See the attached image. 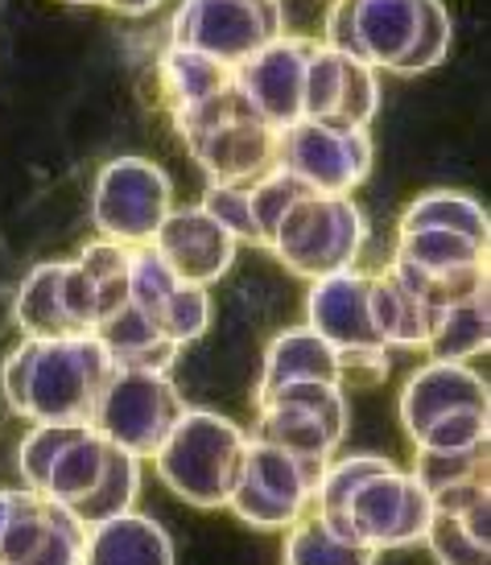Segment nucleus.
Returning <instances> with one entry per match:
<instances>
[{
    "instance_id": "2eb2a0df",
    "label": "nucleus",
    "mask_w": 491,
    "mask_h": 565,
    "mask_svg": "<svg viewBox=\"0 0 491 565\" xmlns=\"http://www.w3.org/2000/svg\"><path fill=\"white\" fill-rule=\"evenodd\" d=\"M462 408H488V380L471 363L426 360L396 396V417L409 441H417L434 422L462 413Z\"/></svg>"
},
{
    "instance_id": "473e14b6",
    "label": "nucleus",
    "mask_w": 491,
    "mask_h": 565,
    "mask_svg": "<svg viewBox=\"0 0 491 565\" xmlns=\"http://www.w3.org/2000/svg\"><path fill=\"white\" fill-rule=\"evenodd\" d=\"M343 63L348 54H334L322 42H314L310 58H306V87H301V120H331L334 99H339V83H343Z\"/></svg>"
},
{
    "instance_id": "20e7f679",
    "label": "nucleus",
    "mask_w": 491,
    "mask_h": 565,
    "mask_svg": "<svg viewBox=\"0 0 491 565\" xmlns=\"http://www.w3.org/2000/svg\"><path fill=\"white\" fill-rule=\"evenodd\" d=\"M111 372L116 363L96 334L33 339L25 405L17 417L33 425H92L96 401Z\"/></svg>"
},
{
    "instance_id": "37998d69",
    "label": "nucleus",
    "mask_w": 491,
    "mask_h": 565,
    "mask_svg": "<svg viewBox=\"0 0 491 565\" xmlns=\"http://www.w3.org/2000/svg\"><path fill=\"white\" fill-rule=\"evenodd\" d=\"M66 4H92V0H66Z\"/></svg>"
},
{
    "instance_id": "39448f33",
    "label": "nucleus",
    "mask_w": 491,
    "mask_h": 565,
    "mask_svg": "<svg viewBox=\"0 0 491 565\" xmlns=\"http://www.w3.org/2000/svg\"><path fill=\"white\" fill-rule=\"evenodd\" d=\"M367 244V220L351 194H301L281 220L269 252L306 281H322L360 265Z\"/></svg>"
},
{
    "instance_id": "9d476101",
    "label": "nucleus",
    "mask_w": 491,
    "mask_h": 565,
    "mask_svg": "<svg viewBox=\"0 0 491 565\" xmlns=\"http://www.w3.org/2000/svg\"><path fill=\"white\" fill-rule=\"evenodd\" d=\"M376 145L367 128L298 120L277 132V170L293 173L314 194H351L372 178Z\"/></svg>"
},
{
    "instance_id": "79ce46f5",
    "label": "nucleus",
    "mask_w": 491,
    "mask_h": 565,
    "mask_svg": "<svg viewBox=\"0 0 491 565\" xmlns=\"http://www.w3.org/2000/svg\"><path fill=\"white\" fill-rule=\"evenodd\" d=\"M17 500H21V491H4V487H0V533H4V524L13 520Z\"/></svg>"
},
{
    "instance_id": "aec40b11",
    "label": "nucleus",
    "mask_w": 491,
    "mask_h": 565,
    "mask_svg": "<svg viewBox=\"0 0 491 565\" xmlns=\"http://www.w3.org/2000/svg\"><path fill=\"white\" fill-rule=\"evenodd\" d=\"M367 310H372V330L381 347H401V351H426L429 339V322H434V310L426 301L409 294L405 285L396 281L393 273H372V285H367Z\"/></svg>"
},
{
    "instance_id": "cd10ccee",
    "label": "nucleus",
    "mask_w": 491,
    "mask_h": 565,
    "mask_svg": "<svg viewBox=\"0 0 491 565\" xmlns=\"http://www.w3.org/2000/svg\"><path fill=\"white\" fill-rule=\"evenodd\" d=\"M141 479H145L141 458H132L128 450H120V446H108V462H104L99 483L92 487L75 508H66V512L79 520L83 529L104 524V520H111V516H125V512H132L137 495H141Z\"/></svg>"
},
{
    "instance_id": "ddd939ff",
    "label": "nucleus",
    "mask_w": 491,
    "mask_h": 565,
    "mask_svg": "<svg viewBox=\"0 0 491 565\" xmlns=\"http://www.w3.org/2000/svg\"><path fill=\"white\" fill-rule=\"evenodd\" d=\"M87 529L63 503L21 487L13 520L0 533V565H83Z\"/></svg>"
},
{
    "instance_id": "4468645a",
    "label": "nucleus",
    "mask_w": 491,
    "mask_h": 565,
    "mask_svg": "<svg viewBox=\"0 0 491 565\" xmlns=\"http://www.w3.org/2000/svg\"><path fill=\"white\" fill-rule=\"evenodd\" d=\"M149 248L158 252L161 260L170 265L182 285H211L227 277V268L236 265V236L220 227V223L206 215L203 206L191 203V206H174L166 223L158 227V236Z\"/></svg>"
},
{
    "instance_id": "f257e3e1",
    "label": "nucleus",
    "mask_w": 491,
    "mask_h": 565,
    "mask_svg": "<svg viewBox=\"0 0 491 565\" xmlns=\"http://www.w3.org/2000/svg\"><path fill=\"white\" fill-rule=\"evenodd\" d=\"M174 128L194 166L206 173L211 186H253L256 178L277 170V128L265 125L236 83L206 95L199 104L174 108Z\"/></svg>"
},
{
    "instance_id": "c756f323",
    "label": "nucleus",
    "mask_w": 491,
    "mask_h": 565,
    "mask_svg": "<svg viewBox=\"0 0 491 565\" xmlns=\"http://www.w3.org/2000/svg\"><path fill=\"white\" fill-rule=\"evenodd\" d=\"M79 268L92 277L96 285V301H99V322H108L116 310L128 306V268H132V248H120L111 239H92L87 248L79 252ZM96 322V327H99ZM96 334V330H92Z\"/></svg>"
},
{
    "instance_id": "412c9836",
    "label": "nucleus",
    "mask_w": 491,
    "mask_h": 565,
    "mask_svg": "<svg viewBox=\"0 0 491 565\" xmlns=\"http://www.w3.org/2000/svg\"><path fill=\"white\" fill-rule=\"evenodd\" d=\"M63 277L66 260H54V265H33L30 277L21 281L13 298V318L25 339H66V334H79L71 315H66Z\"/></svg>"
},
{
    "instance_id": "c85d7f7f",
    "label": "nucleus",
    "mask_w": 491,
    "mask_h": 565,
    "mask_svg": "<svg viewBox=\"0 0 491 565\" xmlns=\"http://www.w3.org/2000/svg\"><path fill=\"white\" fill-rule=\"evenodd\" d=\"M388 467H396L393 458H381V455H351V458H331L322 475H318V487H314V503H310V512L322 516L331 529L339 533H348L343 529V516H348V503L351 495L367 483V479H376L384 475ZM351 536V533H348Z\"/></svg>"
},
{
    "instance_id": "a878e982",
    "label": "nucleus",
    "mask_w": 491,
    "mask_h": 565,
    "mask_svg": "<svg viewBox=\"0 0 491 565\" xmlns=\"http://www.w3.org/2000/svg\"><path fill=\"white\" fill-rule=\"evenodd\" d=\"M417 227H438V232H455V236H467L476 244H488L491 220L488 206L462 190H426L405 206L396 232H417Z\"/></svg>"
},
{
    "instance_id": "a211bd4d",
    "label": "nucleus",
    "mask_w": 491,
    "mask_h": 565,
    "mask_svg": "<svg viewBox=\"0 0 491 565\" xmlns=\"http://www.w3.org/2000/svg\"><path fill=\"white\" fill-rule=\"evenodd\" d=\"M306 380L339 384V351L327 339H318L310 327H289L265 347L256 401H265L269 393L286 388V384H306Z\"/></svg>"
},
{
    "instance_id": "72a5a7b5",
    "label": "nucleus",
    "mask_w": 491,
    "mask_h": 565,
    "mask_svg": "<svg viewBox=\"0 0 491 565\" xmlns=\"http://www.w3.org/2000/svg\"><path fill=\"white\" fill-rule=\"evenodd\" d=\"M301 194L310 190L301 186L293 173L286 170H269L265 178H256L248 186V199H253V215H256V232H260V248H269V239L277 236L281 220L289 215V206L298 203Z\"/></svg>"
},
{
    "instance_id": "c03bdc74",
    "label": "nucleus",
    "mask_w": 491,
    "mask_h": 565,
    "mask_svg": "<svg viewBox=\"0 0 491 565\" xmlns=\"http://www.w3.org/2000/svg\"><path fill=\"white\" fill-rule=\"evenodd\" d=\"M92 4H104V9H108V0H92Z\"/></svg>"
},
{
    "instance_id": "f03ea898",
    "label": "nucleus",
    "mask_w": 491,
    "mask_h": 565,
    "mask_svg": "<svg viewBox=\"0 0 491 565\" xmlns=\"http://www.w3.org/2000/svg\"><path fill=\"white\" fill-rule=\"evenodd\" d=\"M455 21L442 0H351V58L376 75H426L450 58Z\"/></svg>"
},
{
    "instance_id": "2f4dec72",
    "label": "nucleus",
    "mask_w": 491,
    "mask_h": 565,
    "mask_svg": "<svg viewBox=\"0 0 491 565\" xmlns=\"http://www.w3.org/2000/svg\"><path fill=\"white\" fill-rule=\"evenodd\" d=\"M381 111V75L360 58L343 63V83H339V99L327 125L339 128H367Z\"/></svg>"
},
{
    "instance_id": "ea45409f",
    "label": "nucleus",
    "mask_w": 491,
    "mask_h": 565,
    "mask_svg": "<svg viewBox=\"0 0 491 565\" xmlns=\"http://www.w3.org/2000/svg\"><path fill=\"white\" fill-rule=\"evenodd\" d=\"M30 363H33V339H21V343L4 355V367H0V388H4V401H9L13 413H21V405H25Z\"/></svg>"
},
{
    "instance_id": "4c0bfd02",
    "label": "nucleus",
    "mask_w": 491,
    "mask_h": 565,
    "mask_svg": "<svg viewBox=\"0 0 491 565\" xmlns=\"http://www.w3.org/2000/svg\"><path fill=\"white\" fill-rule=\"evenodd\" d=\"M476 446H488V408L450 413L413 441V450H476Z\"/></svg>"
},
{
    "instance_id": "f8f14e48",
    "label": "nucleus",
    "mask_w": 491,
    "mask_h": 565,
    "mask_svg": "<svg viewBox=\"0 0 491 565\" xmlns=\"http://www.w3.org/2000/svg\"><path fill=\"white\" fill-rule=\"evenodd\" d=\"M310 50H314L310 38H289L286 33L232 71V83L244 95V104L277 132L301 120V87H306Z\"/></svg>"
},
{
    "instance_id": "1a4fd4ad",
    "label": "nucleus",
    "mask_w": 491,
    "mask_h": 565,
    "mask_svg": "<svg viewBox=\"0 0 491 565\" xmlns=\"http://www.w3.org/2000/svg\"><path fill=\"white\" fill-rule=\"evenodd\" d=\"M186 401L178 396L174 380L161 372H137V367H116L104 384V393L92 413V429L111 446L128 450L132 458H153L166 434L182 417Z\"/></svg>"
},
{
    "instance_id": "58836bf2",
    "label": "nucleus",
    "mask_w": 491,
    "mask_h": 565,
    "mask_svg": "<svg viewBox=\"0 0 491 565\" xmlns=\"http://www.w3.org/2000/svg\"><path fill=\"white\" fill-rule=\"evenodd\" d=\"M199 206H203L206 215L220 223V227H227V232L236 236V244H260L248 186H211V182H206L203 203Z\"/></svg>"
},
{
    "instance_id": "e433bc0d",
    "label": "nucleus",
    "mask_w": 491,
    "mask_h": 565,
    "mask_svg": "<svg viewBox=\"0 0 491 565\" xmlns=\"http://www.w3.org/2000/svg\"><path fill=\"white\" fill-rule=\"evenodd\" d=\"M421 545L438 557V565H488L491 562L488 545H479L459 520L442 516V512L429 516V529H426V536H421Z\"/></svg>"
},
{
    "instance_id": "bb28decb",
    "label": "nucleus",
    "mask_w": 491,
    "mask_h": 565,
    "mask_svg": "<svg viewBox=\"0 0 491 565\" xmlns=\"http://www.w3.org/2000/svg\"><path fill=\"white\" fill-rule=\"evenodd\" d=\"M376 557L381 553L331 529L314 512H306L293 529H286V550H281V565H376Z\"/></svg>"
},
{
    "instance_id": "f704fd0d",
    "label": "nucleus",
    "mask_w": 491,
    "mask_h": 565,
    "mask_svg": "<svg viewBox=\"0 0 491 565\" xmlns=\"http://www.w3.org/2000/svg\"><path fill=\"white\" fill-rule=\"evenodd\" d=\"M158 327L178 347L203 339L206 327H211V294H206L203 285H178L170 301L158 310Z\"/></svg>"
},
{
    "instance_id": "f3484780",
    "label": "nucleus",
    "mask_w": 491,
    "mask_h": 565,
    "mask_svg": "<svg viewBox=\"0 0 491 565\" xmlns=\"http://www.w3.org/2000/svg\"><path fill=\"white\" fill-rule=\"evenodd\" d=\"M83 565H174V541L153 516L125 512L87 529Z\"/></svg>"
},
{
    "instance_id": "b1692460",
    "label": "nucleus",
    "mask_w": 491,
    "mask_h": 565,
    "mask_svg": "<svg viewBox=\"0 0 491 565\" xmlns=\"http://www.w3.org/2000/svg\"><path fill=\"white\" fill-rule=\"evenodd\" d=\"M108 438H99L92 425H79L75 429V438L66 441L58 458H54V467H50L46 483L38 495H46V500L63 503V508H75V503L99 483V475H104V462H108Z\"/></svg>"
},
{
    "instance_id": "0eeeda50",
    "label": "nucleus",
    "mask_w": 491,
    "mask_h": 565,
    "mask_svg": "<svg viewBox=\"0 0 491 565\" xmlns=\"http://www.w3.org/2000/svg\"><path fill=\"white\" fill-rule=\"evenodd\" d=\"M174 206L170 173L137 153L111 158L92 186V223L99 239H111L120 248H149Z\"/></svg>"
},
{
    "instance_id": "dca6fc26",
    "label": "nucleus",
    "mask_w": 491,
    "mask_h": 565,
    "mask_svg": "<svg viewBox=\"0 0 491 565\" xmlns=\"http://www.w3.org/2000/svg\"><path fill=\"white\" fill-rule=\"evenodd\" d=\"M367 285H372V273H360V268L310 281L306 327L314 330L318 339H327L339 355L343 351H376L381 347L376 330H372V310H367Z\"/></svg>"
},
{
    "instance_id": "423d86ee",
    "label": "nucleus",
    "mask_w": 491,
    "mask_h": 565,
    "mask_svg": "<svg viewBox=\"0 0 491 565\" xmlns=\"http://www.w3.org/2000/svg\"><path fill=\"white\" fill-rule=\"evenodd\" d=\"M322 467L327 462H306V458L286 455L269 441L248 438L236 487H232L223 508H232V516L244 520L248 529L286 533L310 512Z\"/></svg>"
},
{
    "instance_id": "7c9ffc66",
    "label": "nucleus",
    "mask_w": 491,
    "mask_h": 565,
    "mask_svg": "<svg viewBox=\"0 0 491 565\" xmlns=\"http://www.w3.org/2000/svg\"><path fill=\"white\" fill-rule=\"evenodd\" d=\"M409 475L426 487L429 495H438L446 487L488 479V446H476V450H417Z\"/></svg>"
},
{
    "instance_id": "6ab92c4d",
    "label": "nucleus",
    "mask_w": 491,
    "mask_h": 565,
    "mask_svg": "<svg viewBox=\"0 0 491 565\" xmlns=\"http://www.w3.org/2000/svg\"><path fill=\"white\" fill-rule=\"evenodd\" d=\"M96 339L104 343V351L111 355V363H116V367L161 372V376H170L178 351H182V347L170 343V339L161 334L158 322L145 315L141 306H132V301H128L125 310H116L108 322H99Z\"/></svg>"
},
{
    "instance_id": "9b49d317",
    "label": "nucleus",
    "mask_w": 491,
    "mask_h": 565,
    "mask_svg": "<svg viewBox=\"0 0 491 565\" xmlns=\"http://www.w3.org/2000/svg\"><path fill=\"white\" fill-rule=\"evenodd\" d=\"M434 500L405 467H388L384 475L367 479L348 503V529L355 541H364L372 553H393L417 545L429 529Z\"/></svg>"
},
{
    "instance_id": "a19ab883",
    "label": "nucleus",
    "mask_w": 491,
    "mask_h": 565,
    "mask_svg": "<svg viewBox=\"0 0 491 565\" xmlns=\"http://www.w3.org/2000/svg\"><path fill=\"white\" fill-rule=\"evenodd\" d=\"M161 4H166V0H108V9L120 17H149V13H158Z\"/></svg>"
},
{
    "instance_id": "6e6552de",
    "label": "nucleus",
    "mask_w": 491,
    "mask_h": 565,
    "mask_svg": "<svg viewBox=\"0 0 491 565\" xmlns=\"http://www.w3.org/2000/svg\"><path fill=\"white\" fill-rule=\"evenodd\" d=\"M277 38H286V0H178L170 17V46H191L232 71Z\"/></svg>"
},
{
    "instance_id": "4be33fe9",
    "label": "nucleus",
    "mask_w": 491,
    "mask_h": 565,
    "mask_svg": "<svg viewBox=\"0 0 491 565\" xmlns=\"http://www.w3.org/2000/svg\"><path fill=\"white\" fill-rule=\"evenodd\" d=\"M248 438L269 441V446L306 458V462H331L334 450L343 446L314 413L293 405H256V425Z\"/></svg>"
},
{
    "instance_id": "5701e85b",
    "label": "nucleus",
    "mask_w": 491,
    "mask_h": 565,
    "mask_svg": "<svg viewBox=\"0 0 491 565\" xmlns=\"http://www.w3.org/2000/svg\"><path fill=\"white\" fill-rule=\"evenodd\" d=\"M491 343V318H488V294L462 298L455 306L434 310L429 322L426 351L429 360H450V363H471L483 355Z\"/></svg>"
},
{
    "instance_id": "393cba45",
    "label": "nucleus",
    "mask_w": 491,
    "mask_h": 565,
    "mask_svg": "<svg viewBox=\"0 0 491 565\" xmlns=\"http://www.w3.org/2000/svg\"><path fill=\"white\" fill-rule=\"evenodd\" d=\"M227 83H232V66L215 63V58H206L191 46H170L166 42V50L158 54V87L170 111L199 104L206 95L223 92Z\"/></svg>"
},
{
    "instance_id": "c9c22d12",
    "label": "nucleus",
    "mask_w": 491,
    "mask_h": 565,
    "mask_svg": "<svg viewBox=\"0 0 491 565\" xmlns=\"http://www.w3.org/2000/svg\"><path fill=\"white\" fill-rule=\"evenodd\" d=\"M178 277L153 248H132V268H128V301L141 306L145 315L158 322V310L178 289Z\"/></svg>"
},
{
    "instance_id": "7ed1b4c3",
    "label": "nucleus",
    "mask_w": 491,
    "mask_h": 565,
    "mask_svg": "<svg viewBox=\"0 0 491 565\" xmlns=\"http://www.w3.org/2000/svg\"><path fill=\"white\" fill-rule=\"evenodd\" d=\"M248 434L211 408H182L174 429L153 450V475L174 500L191 508H223L236 487Z\"/></svg>"
}]
</instances>
